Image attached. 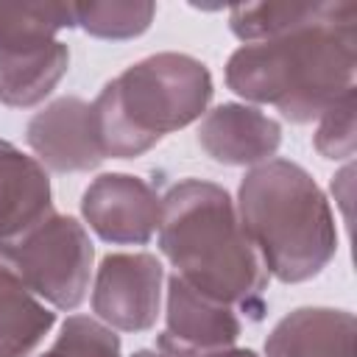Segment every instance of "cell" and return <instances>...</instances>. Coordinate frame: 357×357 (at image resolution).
<instances>
[{"instance_id": "obj_1", "label": "cell", "mask_w": 357, "mask_h": 357, "mask_svg": "<svg viewBox=\"0 0 357 357\" xmlns=\"http://www.w3.org/2000/svg\"><path fill=\"white\" fill-rule=\"evenodd\" d=\"M354 70L357 3L337 0L282 36L237 47L226 61V84L251 103L273 106L290 123H310L354 89Z\"/></svg>"}, {"instance_id": "obj_2", "label": "cell", "mask_w": 357, "mask_h": 357, "mask_svg": "<svg viewBox=\"0 0 357 357\" xmlns=\"http://www.w3.org/2000/svg\"><path fill=\"white\" fill-rule=\"evenodd\" d=\"M159 251L190 287L259 321L268 271L248 240L231 195L204 178H184L162 195Z\"/></svg>"}, {"instance_id": "obj_3", "label": "cell", "mask_w": 357, "mask_h": 357, "mask_svg": "<svg viewBox=\"0 0 357 357\" xmlns=\"http://www.w3.org/2000/svg\"><path fill=\"white\" fill-rule=\"evenodd\" d=\"M237 215L265 271L284 284L318 276L337 251L332 206L290 159L254 165L237 187Z\"/></svg>"}, {"instance_id": "obj_4", "label": "cell", "mask_w": 357, "mask_h": 357, "mask_svg": "<svg viewBox=\"0 0 357 357\" xmlns=\"http://www.w3.org/2000/svg\"><path fill=\"white\" fill-rule=\"evenodd\" d=\"M209 100L212 75L187 53H153L126 67L92 100L103 159L142 156L165 134L201 120Z\"/></svg>"}, {"instance_id": "obj_5", "label": "cell", "mask_w": 357, "mask_h": 357, "mask_svg": "<svg viewBox=\"0 0 357 357\" xmlns=\"http://www.w3.org/2000/svg\"><path fill=\"white\" fill-rule=\"evenodd\" d=\"M92 259L95 248L84 223L56 212L0 248V265L56 310H75L84 301Z\"/></svg>"}, {"instance_id": "obj_6", "label": "cell", "mask_w": 357, "mask_h": 357, "mask_svg": "<svg viewBox=\"0 0 357 357\" xmlns=\"http://www.w3.org/2000/svg\"><path fill=\"white\" fill-rule=\"evenodd\" d=\"M165 268L153 254H109L92 284V312L117 332H148L159 318Z\"/></svg>"}, {"instance_id": "obj_7", "label": "cell", "mask_w": 357, "mask_h": 357, "mask_svg": "<svg viewBox=\"0 0 357 357\" xmlns=\"http://www.w3.org/2000/svg\"><path fill=\"white\" fill-rule=\"evenodd\" d=\"M89 229L114 245H145L162 218V195L131 173H100L81 195Z\"/></svg>"}, {"instance_id": "obj_8", "label": "cell", "mask_w": 357, "mask_h": 357, "mask_svg": "<svg viewBox=\"0 0 357 357\" xmlns=\"http://www.w3.org/2000/svg\"><path fill=\"white\" fill-rule=\"evenodd\" d=\"M165 332L156 340L162 357H212L240 337V318L231 307L198 293L181 276L167 279Z\"/></svg>"}, {"instance_id": "obj_9", "label": "cell", "mask_w": 357, "mask_h": 357, "mask_svg": "<svg viewBox=\"0 0 357 357\" xmlns=\"http://www.w3.org/2000/svg\"><path fill=\"white\" fill-rule=\"evenodd\" d=\"M25 139L36 153V162L53 173H84L103 162L92 103L75 95L56 98L28 120Z\"/></svg>"}, {"instance_id": "obj_10", "label": "cell", "mask_w": 357, "mask_h": 357, "mask_svg": "<svg viewBox=\"0 0 357 357\" xmlns=\"http://www.w3.org/2000/svg\"><path fill=\"white\" fill-rule=\"evenodd\" d=\"M198 145L220 165L254 167L273 159L282 145V126L257 106L220 103L201 117Z\"/></svg>"}, {"instance_id": "obj_11", "label": "cell", "mask_w": 357, "mask_h": 357, "mask_svg": "<svg viewBox=\"0 0 357 357\" xmlns=\"http://www.w3.org/2000/svg\"><path fill=\"white\" fill-rule=\"evenodd\" d=\"M53 215L47 170L36 156L0 139V248Z\"/></svg>"}, {"instance_id": "obj_12", "label": "cell", "mask_w": 357, "mask_h": 357, "mask_svg": "<svg viewBox=\"0 0 357 357\" xmlns=\"http://www.w3.org/2000/svg\"><path fill=\"white\" fill-rule=\"evenodd\" d=\"M357 321L346 310L298 307L265 337V357H354Z\"/></svg>"}, {"instance_id": "obj_13", "label": "cell", "mask_w": 357, "mask_h": 357, "mask_svg": "<svg viewBox=\"0 0 357 357\" xmlns=\"http://www.w3.org/2000/svg\"><path fill=\"white\" fill-rule=\"evenodd\" d=\"M70 50L64 42L50 39L33 47L0 53V103L11 109L39 106L67 75Z\"/></svg>"}, {"instance_id": "obj_14", "label": "cell", "mask_w": 357, "mask_h": 357, "mask_svg": "<svg viewBox=\"0 0 357 357\" xmlns=\"http://www.w3.org/2000/svg\"><path fill=\"white\" fill-rule=\"evenodd\" d=\"M53 324L56 312L0 265V357H31Z\"/></svg>"}, {"instance_id": "obj_15", "label": "cell", "mask_w": 357, "mask_h": 357, "mask_svg": "<svg viewBox=\"0 0 357 357\" xmlns=\"http://www.w3.org/2000/svg\"><path fill=\"white\" fill-rule=\"evenodd\" d=\"M73 25V3H0V53L50 42Z\"/></svg>"}, {"instance_id": "obj_16", "label": "cell", "mask_w": 357, "mask_h": 357, "mask_svg": "<svg viewBox=\"0 0 357 357\" xmlns=\"http://www.w3.org/2000/svg\"><path fill=\"white\" fill-rule=\"evenodd\" d=\"M326 3H243L229 11V28L243 42H265L315 20Z\"/></svg>"}, {"instance_id": "obj_17", "label": "cell", "mask_w": 357, "mask_h": 357, "mask_svg": "<svg viewBox=\"0 0 357 357\" xmlns=\"http://www.w3.org/2000/svg\"><path fill=\"white\" fill-rule=\"evenodd\" d=\"M156 6L145 0H109V3H73L75 25L95 39L123 42L148 31Z\"/></svg>"}, {"instance_id": "obj_18", "label": "cell", "mask_w": 357, "mask_h": 357, "mask_svg": "<svg viewBox=\"0 0 357 357\" xmlns=\"http://www.w3.org/2000/svg\"><path fill=\"white\" fill-rule=\"evenodd\" d=\"M39 357H120V337L89 315H70L53 346Z\"/></svg>"}, {"instance_id": "obj_19", "label": "cell", "mask_w": 357, "mask_h": 357, "mask_svg": "<svg viewBox=\"0 0 357 357\" xmlns=\"http://www.w3.org/2000/svg\"><path fill=\"white\" fill-rule=\"evenodd\" d=\"M315 151L324 159H335V162H349L354 156V89L343 92L318 117Z\"/></svg>"}, {"instance_id": "obj_20", "label": "cell", "mask_w": 357, "mask_h": 357, "mask_svg": "<svg viewBox=\"0 0 357 357\" xmlns=\"http://www.w3.org/2000/svg\"><path fill=\"white\" fill-rule=\"evenodd\" d=\"M212 357H257V351H251V349H226V351H218V354H212Z\"/></svg>"}, {"instance_id": "obj_21", "label": "cell", "mask_w": 357, "mask_h": 357, "mask_svg": "<svg viewBox=\"0 0 357 357\" xmlns=\"http://www.w3.org/2000/svg\"><path fill=\"white\" fill-rule=\"evenodd\" d=\"M131 357H162V354H159L156 349H137Z\"/></svg>"}]
</instances>
